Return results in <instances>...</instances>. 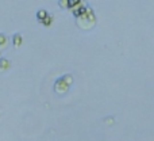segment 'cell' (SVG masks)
<instances>
[{"label": "cell", "mask_w": 154, "mask_h": 141, "mask_svg": "<svg viewBox=\"0 0 154 141\" xmlns=\"http://www.w3.org/2000/svg\"><path fill=\"white\" fill-rule=\"evenodd\" d=\"M73 84V76L72 75H64L61 76L60 79H57L56 80V84H54V91H56L58 95H62L68 92L69 88H70V86Z\"/></svg>", "instance_id": "cell-1"}, {"label": "cell", "mask_w": 154, "mask_h": 141, "mask_svg": "<svg viewBox=\"0 0 154 141\" xmlns=\"http://www.w3.org/2000/svg\"><path fill=\"white\" fill-rule=\"evenodd\" d=\"M22 43H23V37L19 33L14 34V37H12V45L15 47H19V46H22Z\"/></svg>", "instance_id": "cell-2"}, {"label": "cell", "mask_w": 154, "mask_h": 141, "mask_svg": "<svg viewBox=\"0 0 154 141\" xmlns=\"http://www.w3.org/2000/svg\"><path fill=\"white\" fill-rule=\"evenodd\" d=\"M10 67H11V64H10V61H8L7 58H4V57L0 58V72H4V71H7Z\"/></svg>", "instance_id": "cell-3"}, {"label": "cell", "mask_w": 154, "mask_h": 141, "mask_svg": "<svg viewBox=\"0 0 154 141\" xmlns=\"http://www.w3.org/2000/svg\"><path fill=\"white\" fill-rule=\"evenodd\" d=\"M47 16H49V12L45 10H38L37 11V19H38V22L41 23L42 21H45Z\"/></svg>", "instance_id": "cell-4"}, {"label": "cell", "mask_w": 154, "mask_h": 141, "mask_svg": "<svg viewBox=\"0 0 154 141\" xmlns=\"http://www.w3.org/2000/svg\"><path fill=\"white\" fill-rule=\"evenodd\" d=\"M7 46H8V38H7L5 34L0 33V50L1 49H5Z\"/></svg>", "instance_id": "cell-5"}, {"label": "cell", "mask_w": 154, "mask_h": 141, "mask_svg": "<svg viewBox=\"0 0 154 141\" xmlns=\"http://www.w3.org/2000/svg\"><path fill=\"white\" fill-rule=\"evenodd\" d=\"M41 23H42V25H43L45 27H49V26L51 25V23H53V16L49 15V16L46 18V19H45V21H42Z\"/></svg>", "instance_id": "cell-6"}, {"label": "cell", "mask_w": 154, "mask_h": 141, "mask_svg": "<svg viewBox=\"0 0 154 141\" xmlns=\"http://www.w3.org/2000/svg\"><path fill=\"white\" fill-rule=\"evenodd\" d=\"M0 58H1V50H0Z\"/></svg>", "instance_id": "cell-7"}]
</instances>
